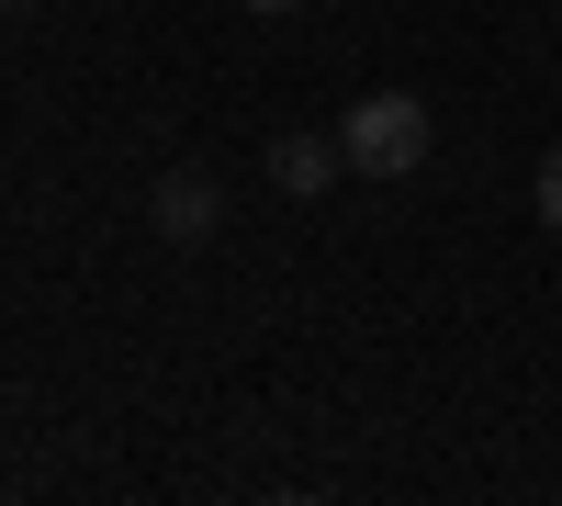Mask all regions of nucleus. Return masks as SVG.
I'll list each match as a JSON object with an SVG mask.
<instances>
[{
  "label": "nucleus",
  "instance_id": "1",
  "mask_svg": "<svg viewBox=\"0 0 562 506\" xmlns=\"http://www.w3.org/2000/svg\"><path fill=\"white\" fill-rule=\"evenodd\" d=\"M338 147L360 180H405V169H428V102L416 90H360L349 124H338Z\"/></svg>",
  "mask_w": 562,
  "mask_h": 506
},
{
  "label": "nucleus",
  "instance_id": "2",
  "mask_svg": "<svg viewBox=\"0 0 562 506\" xmlns=\"http://www.w3.org/2000/svg\"><path fill=\"white\" fill-rule=\"evenodd\" d=\"M147 225H158V248H214V225H225V192H214V169L169 158V169H158V192H147Z\"/></svg>",
  "mask_w": 562,
  "mask_h": 506
},
{
  "label": "nucleus",
  "instance_id": "3",
  "mask_svg": "<svg viewBox=\"0 0 562 506\" xmlns=\"http://www.w3.org/2000/svg\"><path fill=\"white\" fill-rule=\"evenodd\" d=\"M349 169V147H338V135H270V180H281V192H326V180H338Z\"/></svg>",
  "mask_w": 562,
  "mask_h": 506
},
{
  "label": "nucleus",
  "instance_id": "4",
  "mask_svg": "<svg viewBox=\"0 0 562 506\" xmlns=\"http://www.w3.org/2000/svg\"><path fill=\"white\" fill-rule=\"evenodd\" d=\"M540 225H551V237H562V147L540 158Z\"/></svg>",
  "mask_w": 562,
  "mask_h": 506
},
{
  "label": "nucleus",
  "instance_id": "5",
  "mask_svg": "<svg viewBox=\"0 0 562 506\" xmlns=\"http://www.w3.org/2000/svg\"><path fill=\"white\" fill-rule=\"evenodd\" d=\"M237 12H293V0H237Z\"/></svg>",
  "mask_w": 562,
  "mask_h": 506
},
{
  "label": "nucleus",
  "instance_id": "6",
  "mask_svg": "<svg viewBox=\"0 0 562 506\" xmlns=\"http://www.w3.org/2000/svg\"><path fill=\"white\" fill-rule=\"evenodd\" d=\"M0 12H12V0H0Z\"/></svg>",
  "mask_w": 562,
  "mask_h": 506
}]
</instances>
